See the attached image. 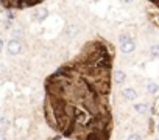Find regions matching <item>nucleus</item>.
I'll return each mask as SVG.
<instances>
[{
    "instance_id": "423d86ee",
    "label": "nucleus",
    "mask_w": 159,
    "mask_h": 140,
    "mask_svg": "<svg viewBox=\"0 0 159 140\" xmlns=\"http://www.w3.org/2000/svg\"><path fill=\"white\" fill-rule=\"evenodd\" d=\"M134 111H136L137 114H145V112L148 111V106H147L145 103H139V104H134Z\"/></svg>"
},
{
    "instance_id": "dca6fc26",
    "label": "nucleus",
    "mask_w": 159,
    "mask_h": 140,
    "mask_svg": "<svg viewBox=\"0 0 159 140\" xmlns=\"http://www.w3.org/2000/svg\"><path fill=\"white\" fill-rule=\"evenodd\" d=\"M154 140H159V137H157V138H154Z\"/></svg>"
},
{
    "instance_id": "f8f14e48",
    "label": "nucleus",
    "mask_w": 159,
    "mask_h": 140,
    "mask_svg": "<svg viewBox=\"0 0 159 140\" xmlns=\"http://www.w3.org/2000/svg\"><path fill=\"white\" fill-rule=\"evenodd\" d=\"M126 140H142V138H140V135H139V134H129Z\"/></svg>"
},
{
    "instance_id": "9d476101",
    "label": "nucleus",
    "mask_w": 159,
    "mask_h": 140,
    "mask_svg": "<svg viewBox=\"0 0 159 140\" xmlns=\"http://www.w3.org/2000/svg\"><path fill=\"white\" fill-rule=\"evenodd\" d=\"M150 55H151L153 58H159V45H153V47L150 48Z\"/></svg>"
},
{
    "instance_id": "f03ea898",
    "label": "nucleus",
    "mask_w": 159,
    "mask_h": 140,
    "mask_svg": "<svg viewBox=\"0 0 159 140\" xmlns=\"http://www.w3.org/2000/svg\"><path fill=\"white\" fill-rule=\"evenodd\" d=\"M122 97H123L125 100H128V101H133L134 98H137V90L133 89V87H125V89L122 90Z\"/></svg>"
},
{
    "instance_id": "ddd939ff",
    "label": "nucleus",
    "mask_w": 159,
    "mask_h": 140,
    "mask_svg": "<svg viewBox=\"0 0 159 140\" xmlns=\"http://www.w3.org/2000/svg\"><path fill=\"white\" fill-rule=\"evenodd\" d=\"M2 50H3V39L0 37V51H2Z\"/></svg>"
},
{
    "instance_id": "20e7f679",
    "label": "nucleus",
    "mask_w": 159,
    "mask_h": 140,
    "mask_svg": "<svg viewBox=\"0 0 159 140\" xmlns=\"http://www.w3.org/2000/svg\"><path fill=\"white\" fill-rule=\"evenodd\" d=\"M120 50H122V53H125V55H129V53H133V51L136 50V44H134L133 41H129V42H125V44H122V45H120Z\"/></svg>"
},
{
    "instance_id": "2eb2a0df",
    "label": "nucleus",
    "mask_w": 159,
    "mask_h": 140,
    "mask_svg": "<svg viewBox=\"0 0 159 140\" xmlns=\"http://www.w3.org/2000/svg\"><path fill=\"white\" fill-rule=\"evenodd\" d=\"M157 132H159V123H157Z\"/></svg>"
},
{
    "instance_id": "0eeeda50",
    "label": "nucleus",
    "mask_w": 159,
    "mask_h": 140,
    "mask_svg": "<svg viewBox=\"0 0 159 140\" xmlns=\"http://www.w3.org/2000/svg\"><path fill=\"white\" fill-rule=\"evenodd\" d=\"M157 89H159V86H157L156 83H153V81L147 83V90H148L150 94H156V92H157Z\"/></svg>"
},
{
    "instance_id": "39448f33",
    "label": "nucleus",
    "mask_w": 159,
    "mask_h": 140,
    "mask_svg": "<svg viewBox=\"0 0 159 140\" xmlns=\"http://www.w3.org/2000/svg\"><path fill=\"white\" fill-rule=\"evenodd\" d=\"M10 128V120L8 118H0V134H5Z\"/></svg>"
},
{
    "instance_id": "6e6552de",
    "label": "nucleus",
    "mask_w": 159,
    "mask_h": 140,
    "mask_svg": "<svg viewBox=\"0 0 159 140\" xmlns=\"http://www.w3.org/2000/svg\"><path fill=\"white\" fill-rule=\"evenodd\" d=\"M129 41H131V36H129L128 33H122V34L119 36V42H120V45L125 44V42H129Z\"/></svg>"
},
{
    "instance_id": "f257e3e1",
    "label": "nucleus",
    "mask_w": 159,
    "mask_h": 140,
    "mask_svg": "<svg viewBox=\"0 0 159 140\" xmlns=\"http://www.w3.org/2000/svg\"><path fill=\"white\" fill-rule=\"evenodd\" d=\"M7 51H8V55H11V56L19 55V53L22 51V44H20V41L11 39V41L7 44Z\"/></svg>"
},
{
    "instance_id": "7ed1b4c3",
    "label": "nucleus",
    "mask_w": 159,
    "mask_h": 140,
    "mask_svg": "<svg viewBox=\"0 0 159 140\" xmlns=\"http://www.w3.org/2000/svg\"><path fill=\"white\" fill-rule=\"evenodd\" d=\"M114 81H116V84L122 86L126 81V73L123 72V70H116L114 72Z\"/></svg>"
},
{
    "instance_id": "4468645a",
    "label": "nucleus",
    "mask_w": 159,
    "mask_h": 140,
    "mask_svg": "<svg viewBox=\"0 0 159 140\" xmlns=\"http://www.w3.org/2000/svg\"><path fill=\"white\" fill-rule=\"evenodd\" d=\"M0 140H7V135L5 134H0Z\"/></svg>"
},
{
    "instance_id": "1a4fd4ad",
    "label": "nucleus",
    "mask_w": 159,
    "mask_h": 140,
    "mask_svg": "<svg viewBox=\"0 0 159 140\" xmlns=\"http://www.w3.org/2000/svg\"><path fill=\"white\" fill-rule=\"evenodd\" d=\"M47 14H48L47 10H39V11L36 13V19H38V20H44V19L47 17Z\"/></svg>"
},
{
    "instance_id": "f3484780",
    "label": "nucleus",
    "mask_w": 159,
    "mask_h": 140,
    "mask_svg": "<svg viewBox=\"0 0 159 140\" xmlns=\"http://www.w3.org/2000/svg\"><path fill=\"white\" fill-rule=\"evenodd\" d=\"M24 140H25V138H24Z\"/></svg>"
},
{
    "instance_id": "9b49d317",
    "label": "nucleus",
    "mask_w": 159,
    "mask_h": 140,
    "mask_svg": "<svg viewBox=\"0 0 159 140\" xmlns=\"http://www.w3.org/2000/svg\"><path fill=\"white\" fill-rule=\"evenodd\" d=\"M76 33H78V28H76L75 25H72V27L69 28V34H70V37H75Z\"/></svg>"
}]
</instances>
